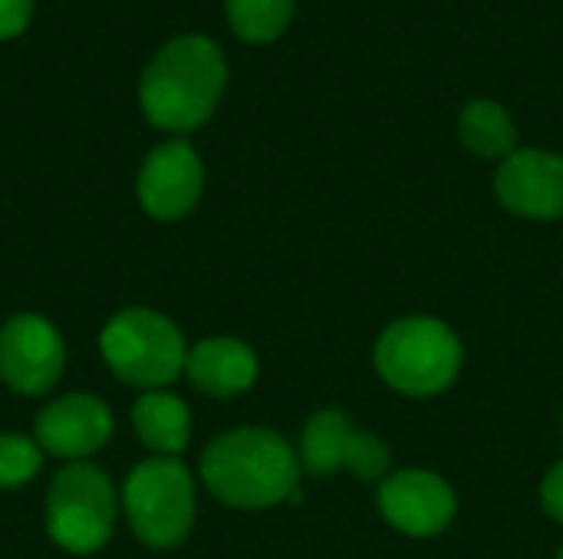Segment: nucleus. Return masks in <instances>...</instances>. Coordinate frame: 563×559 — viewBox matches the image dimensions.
<instances>
[{
  "label": "nucleus",
  "mask_w": 563,
  "mask_h": 559,
  "mask_svg": "<svg viewBox=\"0 0 563 559\" xmlns=\"http://www.w3.org/2000/svg\"><path fill=\"white\" fill-rule=\"evenodd\" d=\"M300 468L313 478H330L336 471H353L360 481H386L389 478V448L369 432L353 428V422L336 412H317L300 438Z\"/></svg>",
  "instance_id": "7"
},
{
  "label": "nucleus",
  "mask_w": 563,
  "mask_h": 559,
  "mask_svg": "<svg viewBox=\"0 0 563 559\" xmlns=\"http://www.w3.org/2000/svg\"><path fill=\"white\" fill-rule=\"evenodd\" d=\"M498 201L528 221L563 217V158L544 148L511 152L495 175Z\"/></svg>",
  "instance_id": "12"
},
{
  "label": "nucleus",
  "mask_w": 563,
  "mask_h": 559,
  "mask_svg": "<svg viewBox=\"0 0 563 559\" xmlns=\"http://www.w3.org/2000/svg\"><path fill=\"white\" fill-rule=\"evenodd\" d=\"M465 362L459 333L435 316H406L389 323L376 346L373 366L379 379L409 399H432L445 392Z\"/></svg>",
  "instance_id": "3"
},
{
  "label": "nucleus",
  "mask_w": 563,
  "mask_h": 559,
  "mask_svg": "<svg viewBox=\"0 0 563 559\" xmlns=\"http://www.w3.org/2000/svg\"><path fill=\"white\" fill-rule=\"evenodd\" d=\"M257 356L247 343L231 336L201 339L188 349L185 376L188 382L211 395V399H231L247 392L257 382Z\"/></svg>",
  "instance_id": "13"
},
{
  "label": "nucleus",
  "mask_w": 563,
  "mask_h": 559,
  "mask_svg": "<svg viewBox=\"0 0 563 559\" xmlns=\"http://www.w3.org/2000/svg\"><path fill=\"white\" fill-rule=\"evenodd\" d=\"M376 504L393 530L416 540L439 537L442 530H449V524L459 514V497L452 484L442 474L422 468L389 474L379 484Z\"/></svg>",
  "instance_id": "9"
},
{
  "label": "nucleus",
  "mask_w": 563,
  "mask_h": 559,
  "mask_svg": "<svg viewBox=\"0 0 563 559\" xmlns=\"http://www.w3.org/2000/svg\"><path fill=\"white\" fill-rule=\"evenodd\" d=\"M119 497L109 474L89 461H69L46 491V534L76 557L102 550L112 537Z\"/></svg>",
  "instance_id": "6"
},
{
  "label": "nucleus",
  "mask_w": 563,
  "mask_h": 559,
  "mask_svg": "<svg viewBox=\"0 0 563 559\" xmlns=\"http://www.w3.org/2000/svg\"><path fill=\"white\" fill-rule=\"evenodd\" d=\"M43 468V451L33 438L23 435H0V491H13L30 484Z\"/></svg>",
  "instance_id": "17"
},
{
  "label": "nucleus",
  "mask_w": 563,
  "mask_h": 559,
  "mask_svg": "<svg viewBox=\"0 0 563 559\" xmlns=\"http://www.w3.org/2000/svg\"><path fill=\"white\" fill-rule=\"evenodd\" d=\"M459 138L478 158H508L518 142V128L505 105L492 99H475L459 115Z\"/></svg>",
  "instance_id": "15"
},
{
  "label": "nucleus",
  "mask_w": 563,
  "mask_h": 559,
  "mask_svg": "<svg viewBox=\"0 0 563 559\" xmlns=\"http://www.w3.org/2000/svg\"><path fill=\"white\" fill-rule=\"evenodd\" d=\"M66 369L59 329L36 316L16 313L0 326V379L16 395H46Z\"/></svg>",
  "instance_id": "8"
},
{
  "label": "nucleus",
  "mask_w": 563,
  "mask_h": 559,
  "mask_svg": "<svg viewBox=\"0 0 563 559\" xmlns=\"http://www.w3.org/2000/svg\"><path fill=\"white\" fill-rule=\"evenodd\" d=\"M297 0H224L231 30L247 43H271L277 40L290 16Z\"/></svg>",
  "instance_id": "16"
},
{
  "label": "nucleus",
  "mask_w": 563,
  "mask_h": 559,
  "mask_svg": "<svg viewBox=\"0 0 563 559\" xmlns=\"http://www.w3.org/2000/svg\"><path fill=\"white\" fill-rule=\"evenodd\" d=\"M30 16H33V0H0V40L23 33Z\"/></svg>",
  "instance_id": "18"
},
{
  "label": "nucleus",
  "mask_w": 563,
  "mask_h": 559,
  "mask_svg": "<svg viewBox=\"0 0 563 559\" xmlns=\"http://www.w3.org/2000/svg\"><path fill=\"white\" fill-rule=\"evenodd\" d=\"M99 349L115 379L145 392L175 382L185 372L188 359V343L181 329L165 313L145 306L115 313L99 336Z\"/></svg>",
  "instance_id": "4"
},
{
  "label": "nucleus",
  "mask_w": 563,
  "mask_h": 559,
  "mask_svg": "<svg viewBox=\"0 0 563 559\" xmlns=\"http://www.w3.org/2000/svg\"><path fill=\"white\" fill-rule=\"evenodd\" d=\"M112 438V412L86 392L53 399L33 422V441L43 455L86 461Z\"/></svg>",
  "instance_id": "11"
},
{
  "label": "nucleus",
  "mask_w": 563,
  "mask_h": 559,
  "mask_svg": "<svg viewBox=\"0 0 563 559\" xmlns=\"http://www.w3.org/2000/svg\"><path fill=\"white\" fill-rule=\"evenodd\" d=\"M201 484L234 511L300 501V458L271 428H234L201 455Z\"/></svg>",
  "instance_id": "1"
},
{
  "label": "nucleus",
  "mask_w": 563,
  "mask_h": 559,
  "mask_svg": "<svg viewBox=\"0 0 563 559\" xmlns=\"http://www.w3.org/2000/svg\"><path fill=\"white\" fill-rule=\"evenodd\" d=\"M132 428L148 451L162 458H178L191 441V412L178 395L152 389L135 399Z\"/></svg>",
  "instance_id": "14"
},
{
  "label": "nucleus",
  "mask_w": 563,
  "mask_h": 559,
  "mask_svg": "<svg viewBox=\"0 0 563 559\" xmlns=\"http://www.w3.org/2000/svg\"><path fill=\"white\" fill-rule=\"evenodd\" d=\"M558 559H563V550H561V554H558Z\"/></svg>",
  "instance_id": "20"
},
{
  "label": "nucleus",
  "mask_w": 563,
  "mask_h": 559,
  "mask_svg": "<svg viewBox=\"0 0 563 559\" xmlns=\"http://www.w3.org/2000/svg\"><path fill=\"white\" fill-rule=\"evenodd\" d=\"M201 188H205V165L185 138L155 145L142 161L139 204L155 221L185 217L198 204Z\"/></svg>",
  "instance_id": "10"
},
{
  "label": "nucleus",
  "mask_w": 563,
  "mask_h": 559,
  "mask_svg": "<svg viewBox=\"0 0 563 559\" xmlns=\"http://www.w3.org/2000/svg\"><path fill=\"white\" fill-rule=\"evenodd\" d=\"M228 63L214 40L178 36L145 66L139 102L145 119L165 132H191L211 119L224 96Z\"/></svg>",
  "instance_id": "2"
},
{
  "label": "nucleus",
  "mask_w": 563,
  "mask_h": 559,
  "mask_svg": "<svg viewBox=\"0 0 563 559\" xmlns=\"http://www.w3.org/2000/svg\"><path fill=\"white\" fill-rule=\"evenodd\" d=\"M132 534L152 550L178 547L195 527V478L178 458L152 455L135 465L122 488Z\"/></svg>",
  "instance_id": "5"
},
{
  "label": "nucleus",
  "mask_w": 563,
  "mask_h": 559,
  "mask_svg": "<svg viewBox=\"0 0 563 559\" xmlns=\"http://www.w3.org/2000/svg\"><path fill=\"white\" fill-rule=\"evenodd\" d=\"M541 504H544L548 517H554L558 524H563V461H558L548 471V478L541 484Z\"/></svg>",
  "instance_id": "19"
}]
</instances>
